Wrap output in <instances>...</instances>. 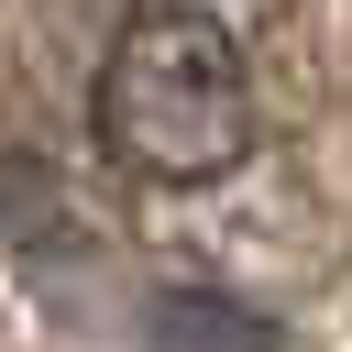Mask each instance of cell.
Here are the masks:
<instances>
[{
  "instance_id": "6da1fadb",
  "label": "cell",
  "mask_w": 352,
  "mask_h": 352,
  "mask_svg": "<svg viewBox=\"0 0 352 352\" xmlns=\"http://www.w3.org/2000/svg\"><path fill=\"white\" fill-rule=\"evenodd\" d=\"M88 132L143 187H220L264 132L231 22H209L187 0H143L88 77Z\"/></svg>"
}]
</instances>
